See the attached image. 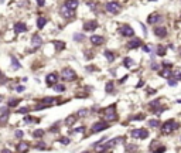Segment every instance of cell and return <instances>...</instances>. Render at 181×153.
Instances as JSON below:
<instances>
[{
    "mask_svg": "<svg viewBox=\"0 0 181 153\" xmlns=\"http://www.w3.org/2000/svg\"><path fill=\"white\" fill-rule=\"evenodd\" d=\"M20 67H21V64L16 60V57H12V68L13 69H18Z\"/></svg>",
    "mask_w": 181,
    "mask_h": 153,
    "instance_id": "29",
    "label": "cell"
},
{
    "mask_svg": "<svg viewBox=\"0 0 181 153\" xmlns=\"http://www.w3.org/2000/svg\"><path fill=\"white\" fill-rule=\"evenodd\" d=\"M106 10L110 13V14H117L120 12V4L117 1H108L106 3Z\"/></svg>",
    "mask_w": 181,
    "mask_h": 153,
    "instance_id": "4",
    "label": "cell"
},
{
    "mask_svg": "<svg viewBox=\"0 0 181 153\" xmlns=\"http://www.w3.org/2000/svg\"><path fill=\"white\" fill-rule=\"evenodd\" d=\"M125 150H126V152H133V150H137V146H136V145H127V146H125Z\"/></svg>",
    "mask_w": 181,
    "mask_h": 153,
    "instance_id": "33",
    "label": "cell"
},
{
    "mask_svg": "<svg viewBox=\"0 0 181 153\" xmlns=\"http://www.w3.org/2000/svg\"><path fill=\"white\" fill-rule=\"evenodd\" d=\"M103 118H105V120H115L117 118L113 105L109 106V108H106V109H103Z\"/></svg>",
    "mask_w": 181,
    "mask_h": 153,
    "instance_id": "2",
    "label": "cell"
},
{
    "mask_svg": "<svg viewBox=\"0 0 181 153\" xmlns=\"http://www.w3.org/2000/svg\"><path fill=\"white\" fill-rule=\"evenodd\" d=\"M33 136H34V137H37V139H38V137H43V136H44V131H43V129L34 131V132H33Z\"/></svg>",
    "mask_w": 181,
    "mask_h": 153,
    "instance_id": "31",
    "label": "cell"
},
{
    "mask_svg": "<svg viewBox=\"0 0 181 153\" xmlns=\"http://www.w3.org/2000/svg\"><path fill=\"white\" fill-rule=\"evenodd\" d=\"M156 152H165V148H164V146H161V148H157V149H156Z\"/></svg>",
    "mask_w": 181,
    "mask_h": 153,
    "instance_id": "52",
    "label": "cell"
},
{
    "mask_svg": "<svg viewBox=\"0 0 181 153\" xmlns=\"http://www.w3.org/2000/svg\"><path fill=\"white\" fill-rule=\"evenodd\" d=\"M143 51H144V52H150V51H151V48H150L148 46H143Z\"/></svg>",
    "mask_w": 181,
    "mask_h": 153,
    "instance_id": "49",
    "label": "cell"
},
{
    "mask_svg": "<svg viewBox=\"0 0 181 153\" xmlns=\"http://www.w3.org/2000/svg\"><path fill=\"white\" fill-rule=\"evenodd\" d=\"M55 101H57V99H55V98H44V99H43V103H44V105H47V106H48V105H52V103H55Z\"/></svg>",
    "mask_w": 181,
    "mask_h": 153,
    "instance_id": "30",
    "label": "cell"
},
{
    "mask_svg": "<svg viewBox=\"0 0 181 153\" xmlns=\"http://www.w3.org/2000/svg\"><path fill=\"white\" fill-rule=\"evenodd\" d=\"M157 149V142H151V145H150V150H156Z\"/></svg>",
    "mask_w": 181,
    "mask_h": 153,
    "instance_id": "43",
    "label": "cell"
},
{
    "mask_svg": "<svg viewBox=\"0 0 181 153\" xmlns=\"http://www.w3.org/2000/svg\"><path fill=\"white\" fill-rule=\"evenodd\" d=\"M17 152H27L28 150V143H26V142H21V143H18L17 145Z\"/></svg>",
    "mask_w": 181,
    "mask_h": 153,
    "instance_id": "19",
    "label": "cell"
},
{
    "mask_svg": "<svg viewBox=\"0 0 181 153\" xmlns=\"http://www.w3.org/2000/svg\"><path fill=\"white\" fill-rule=\"evenodd\" d=\"M119 33H120V35H123V37H133L134 30H133L129 24H125V26H122V27L119 29Z\"/></svg>",
    "mask_w": 181,
    "mask_h": 153,
    "instance_id": "6",
    "label": "cell"
},
{
    "mask_svg": "<svg viewBox=\"0 0 181 153\" xmlns=\"http://www.w3.org/2000/svg\"><path fill=\"white\" fill-rule=\"evenodd\" d=\"M54 46H55L57 51H61L65 48V43L64 41H54Z\"/></svg>",
    "mask_w": 181,
    "mask_h": 153,
    "instance_id": "26",
    "label": "cell"
},
{
    "mask_svg": "<svg viewBox=\"0 0 181 153\" xmlns=\"http://www.w3.org/2000/svg\"><path fill=\"white\" fill-rule=\"evenodd\" d=\"M105 57H106V60H108V61H110V63H112V61L115 60V52H112L110 50H106V51H105Z\"/></svg>",
    "mask_w": 181,
    "mask_h": 153,
    "instance_id": "24",
    "label": "cell"
},
{
    "mask_svg": "<svg viewBox=\"0 0 181 153\" xmlns=\"http://www.w3.org/2000/svg\"><path fill=\"white\" fill-rule=\"evenodd\" d=\"M74 40H75V41H83V40H85V35H83V34H74Z\"/></svg>",
    "mask_w": 181,
    "mask_h": 153,
    "instance_id": "34",
    "label": "cell"
},
{
    "mask_svg": "<svg viewBox=\"0 0 181 153\" xmlns=\"http://www.w3.org/2000/svg\"><path fill=\"white\" fill-rule=\"evenodd\" d=\"M18 99H10V102H9V106H16V105H18Z\"/></svg>",
    "mask_w": 181,
    "mask_h": 153,
    "instance_id": "40",
    "label": "cell"
},
{
    "mask_svg": "<svg viewBox=\"0 0 181 153\" xmlns=\"http://www.w3.org/2000/svg\"><path fill=\"white\" fill-rule=\"evenodd\" d=\"M91 43L94 44V46H100V44H103V41H105V38L102 37V35H91Z\"/></svg>",
    "mask_w": 181,
    "mask_h": 153,
    "instance_id": "13",
    "label": "cell"
},
{
    "mask_svg": "<svg viewBox=\"0 0 181 153\" xmlns=\"http://www.w3.org/2000/svg\"><path fill=\"white\" fill-rule=\"evenodd\" d=\"M140 46H142V40H140V38H133V40H130V41L127 43V48H130V50L139 48Z\"/></svg>",
    "mask_w": 181,
    "mask_h": 153,
    "instance_id": "11",
    "label": "cell"
},
{
    "mask_svg": "<svg viewBox=\"0 0 181 153\" xmlns=\"http://www.w3.org/2000/svg\"><path fill=\"white\" fill-rule=\"evenodd\" d=\"M132 136L133 137H139V139H146L148 136V132L146 129H133Z\"/></svg>",
    "mask_w": 181,
    "mask_h": 153,
    "instance_id": "8",
    "label": "cell"
},
{
    "mask_svg": "<svg viewBox=\"0 0 181 153\" xmlns=\"http://www.w3.org/2000/svg\"><path fill=\"white\" fill-rule=\"evenodd\" d=\"M161 20V16L159 14V13H153V14H150L147 17V23L148 24H154V23H157V21H160Z\"/></svg>",
    "mask_w": 181,
    "mask_h": 153,
    "instance_id": "14",
    "label": "cell"
},
{
    "mask_svg": "<svg viewBox=\"0 0 181 153\" xmlns=\"http://www.w3.org/2000/svg\"><path fill=\"white\" fill-rule=\"evenodd\" d=\"M83 131H85V128L81 126V128H77V129L74 131V133H79V132H83Z\"/></svg>",
    "mask_w": 181,
    "mask_h": 153,
    "instance_id": "46",
    "label": "cell"
},
{
    "mask_svg": "<svg viewBox=\"0 0 181 153\" xmlns=\"http://www.w3.org/2000/svg\"><path fill=\"white\" fill-rule=\"evenodd\" d=\"M156 54H157L159 57H164V55H165V47H164V46L159 44V46H157V48H156Z\"/></svg>",
    "mask_w": 181,
    "mask_h": 153,
    "instance_id": "21",
    "label": "cell"
},
{
    "mask_svg": "<svg viewBox=\"0 0 181 153\" xmlns=\"http://www.w3.org/2000/svg\"><path fill=\"white\" fill-rule=\"evenodd\" d=\"M0 102H1V97H0Z\"/></svg>",
    "mask_w": 181,
    "mask_h": 153,
    "instance_id": "54",
    "label": "cell"
},
{
    "mask_svg": "<svg viewBox=\"0 0 181 153\" xmlns=\"http://www.w3.org/2000/svg\"><path fill=\"white\" fill-rule=\"evenodd\" d=\"M163 67H164V68H171V67H173V64H171V63H167V61H165V63H163Z\"/></svg>",
    "mask_w": 181,
    "mask_h": 153,
    "instance_id": "47",
    "label": "cell"
},
{
    "mask_svg": "<svg viewBox=\"0 0 181 153\" xmlns=\"http://www.w3.org/2000/svg\"><path fill=\"white\" fill-rule=\"evenodd\" d=\"M9 114H10V112H9V109H6V108L0 111V123H4V122L7 120V118H9Z\"/></svg>",
    "mask_w": 181,
    "mask_h": 153,
    "instance_id": "18",
    "label": "cell"
},
{
    "mask_svg": "<svg viewBox=\"0 0 181 153\" xmlns=\"http://www.w3.org/2000/svg\"><path fill=\"white\" fill-rule=\"evenodd\" d=\"M168 85H170V86H176V85H177V80H174L173 77H170V80H168Z\"/></svg>",
    "mask_w": 181,
    "mask_h": 153,
    "instance_id": "36",
    "label": "cell"
},
{
    "mask_svg": "<svg viewBox=\"0 0 181 153\" xmlns=\"http://www.w3.org/2000/svg\"><path fill=\"white\" fill-rule=\"evenodd\" d=\"M154 34L157 37H160V38H164L165 35H167V29L165 27H156L154 29Z\"/></svg>",
    "mask_w": 181,
    "mask_h": 153,
    "instance_id": "15",
    "label": "cell"
},
{
    "mask_svg": "<svg viewBox=\"0 0 181 153\" xmlns=\"http://www.w3.org/2000/svg\"><path fill=\"white\" fill-rule=\"evenodd\" d=\"M45 82H47V85H49V86H52L54 84H57V82H58V74H57V72H51V74H48L47 78H45Z\"/></svg>",
    "mask_w": 181,
    "mask_h": 153,
    "instance_id": "10",
    "label": "cell"
},
{
    "mask_svg": "<svg viewBox=\"0 0 181 153\" xmlns=\"http://www.w3.org/2000/svg\"><path fill=\"white\" fill-rule=\"evenodd\" d=\"M35 148H37V149H45V143H38Z\"/></svg>",
    "mask_w": 181,
    "mask_h": 153,
    "instance_id": "48",
    "label": "cell"
},
{
    "mask_svg": "<svg viewBox=\"0 0 181 153\" xmlns=\"http://www.w3.org/2000/svg\"><path fill=\"white\" fill-rule=\"evenodd\" d=\"M28 111H30V109H28L27 106H24V108H20V109H18V114H27Z\"/></svg>",
    "mask_w": 181,
    "mask_h": 153,
    "instance_id": "41",
    "label": "cell"
},
{
    "mask_svg": "<svg viewBox=\"0 0 181 153\" xmlns=\"http://www.w3.org/2000/svg\"><path fill=\"white\" fill-rule=\"evenodd\" d=\"M1 1H4V0H0V3H1Z\"/></svg>",
    "mask_w": 181,
    "mask_h": 153,
    "instance_id": "53",
    "label": "cell"
},
{
    "mask_svg": "<svg viewBox=\"0 0 181 153\" xmlns=\"http://www.w3.org/2000/svg\"><path fill=\"white\" fill-rule=\"evenodd\" d=\"M151 69H159V64H156V63H151Z\"/></svg>",
    "mask_w": 181,
    "mask_h": 153,
    "instance_id": "50",
    "label": "cell"
},
{
    "mask_svg": "<svg viewBox=\"0 0 181 153\" xmlns=\"http://www.w3.org/2000/svg\"><path fill=\"white\" fill-rule=\"evenodd\" d=\"M163 78H170L173 74H171V68H164V69H161L160 72H159Z\"/></svg>",
    "mask_w": 181,
    "mask_h": 153,
    "instance_id": "20",
    "label": "cell"
},
{
    "mask_svg": "<svg viewBox=\"0 0 181 153\" xmlns=\"http://www.w3.org/2000/svg\"><path fill=\"white\" fill-rule=\"evenodd\" d=\"M160 105V101L159 99H154V101H151L148 103V108H156V106H159Z\"/></svg>",
    "mask_w": 181,
    "mask_h": 153,
    "instance_id": "35",
    "label": "cell"
},
{
    "mask_svg": "<svg viewBox=\"0 0 181 153\" xmlns=\"http://www.w3.org/2000/svg\"><path fill=\"white\" fill-rule=\"evenodd\" d=\"M61 77L65 81H74L77 78V74H75V71L72 68H64L62 72H61Z\"/></svg>",
    "mask_w": 181,
    "mask_h": 153,
    "instance_id": "3",
    "label": "cell"
},
{
    "mask_svg": "<svg viewBox=\"0 0 181 153\" xmlns=\"http://www.w3.org/2000/svg\"><path fill=\"white\" fill-rule=\"evenodd\" d=\"M108 128H109V123H106V122H95L92 125V128H91V132L96 133V132H100V131L108 129Z\"/></svg>",
    "mask_w": 181,
    "mask_h": 153,
    "instance_id": "5",
    "label": "cell"
},
{
    "mask_svg": "<svg viewBox=\"0 0 181 153\" xmlns=\"http://www.w3.org/2000/svg\"><path fill=\"white\" fill-rule=\"evenodd\" d=\"M14 136H16L17 139H21V137L24 136V133H23V131H16V132H14Z\"/></svg>",
    "mask_w": 181,
    "mask_h": 153,
    "instance_id": "38",
    "label": "cell"
},
{
    "mask_svg": "<svg viewBox=\"0 0 181 153\" xmlns=\"http://www.w3.org/2000/svg\"><path fill=\"white\" fill-rule=\"evenodd\" d=\"M14 31H16V33H24V31H27V26H26L24 23L18 21V23L14 24Z\"/></svg>",
    "mask_w": 181,
    "mask_h": 153,
    "instance_id": "16",
    "label": "cell"
},
{
    "mask_svg": "<svg viewBox=\"0 0 181 153\" xmlns=\"http://www.w3.org/2000/svg\"><path fill=\"white\" fill-rule=\"evenodd\" d=\"M60 142H61L62 145H68L71 140H69V137H61V139H60Z\"/></svg>",
    "mask_w": 181,
    "mask_h": 153,
    "instance_id": "39",
    "label": "cell"
},
{
    "mask_svg": "<svg viewBox=\"0 0 181 153\" xmlns=\"http://www.w3.org/2000/svg\"><path fill=\"white\" fill-rule=\"evenodd\" d=\"M96 29H98V21L96 20L85 21V24H83V30L85 31H95Z\"/></svg>",
    "mask_w": 181,
    "mask_h": 153,
    "instance_id": "7",
    "label": "cell"
},
{
    "mask_svg": "<svg viewBox=\"0 0 181 153\" xmlns=\"http://www.w3.org/2000/svg\"><path fill=\"white\" fill-rule=\"evenodd\" d=\"M24 122H26V123H30V122H38V119H33L31 116H26V118H24Z\"/></svg>",
    "mask_w": 181,
    "mask_h": 153,
    "instance_id": "37",
    "label": "cell"
},
{
    "mask_svg": "<svg viewBox=\"0 0 181 153\" xmlns=\"http://www.w3.org/2000/svg\"><path fill=\"white\" fill-rule=\"evenodd\" d=\"M75 120H77V115H69V116L65 119V125L66 126H71V125L75 123Z\"/></svg>",
    "mask_w": 181,
    "mask_h": 153,
    "instance_id": "23",
    "label": "cell"
},
{
    "mask_svg": "<svg viewBox=\"0 0 181 153\" xmlns=\"http://www.w3.org/2000/svg\"><path fill=\"white\" fill-rule=\"evenodd\" d=\"M52 86H54L55 92H64L65 91V85H62V84H54Z\"/></svg>",
    "mask_w": 181,
    "mask_h": 153,
    "instance_id": "27",
    "label": "cell"
},
{
    "mask_svg": "<svg viewBox=\"0 0 181 153\" xmlns=\"http://www.w3.org/2000/svg\"><path fill=\"white\" fill-rule=\"evenodd\" d=\"M150 1H154V0H150Z\"/></svg>",
    "mask_w": 181,
    "mask_h": 153,
    "instance_id": "55",
    "label": "cell"
},
{
    "mask_svg": "<svg viewBox=\"0 0 181 153\" xmlns=\"http://www.w3.org/2000/svg\"><path fill=\"white\" fill-rule=\"evenodd\" d=\"M159 123H160V122H159L157 119H150V120H148V125H150L151 128H157Z\"/></svg>",
    "mask_w": 181,
    "mask_h": 153,
    "instance_id": "32",
    "label": "cell"
},
{
    "mask_svg": "<svg viewBox=\"0 0 181 153\" xmlns=\"http://www.w3.org/2000/svg\"><path fill=\"white\" fill-rule=\"evenodd\" d=\"M16 91H17V92H23V91H24V86H23V85H17Z\"/></svg>",
    "mask_w": 181,
    "mask_h": 153,
    "instance_id": "45",
    "label": "cell"
},
{
    "mask_svg": "<svg viewBox=\"0 0 181 153\" xmlns=\"http://www.w3.org/2000/svg\"><path fill=\"white\" fill-rule=\"evenodd\" d=\"M64 6L68 7V9H71V10H75L78 7V0H65Z\"/></svg>",
    "mask_w": 181,
    "mask_h": 153,
    "instance_id": "17",
    "label": "cell"
},
{
    "mask_svg": "<svg viewBox=\"0 0 181 153\" xmlns=\"http://www.w3.org/2000/svg\"><path fill=\"white\" fill-rule=\"evenodd\" d=\"M105 88H106V92H108V94H112V92L115 91V84H113V81H109Z\"/></svg>",
    "mask_w": 181,
    "mask_h": 153,
    "instance_id": "25",
    "label": "cell"
},
{
    "mask_svg": "<svg viewBox=\"0 0 181 153\" xmlns=\"http://www.w3.org/2000/svg\"><path fill=\"white\" fill-rule=\"evenodd\" d=\"M61 16L64 17V18H72V17L75 16V10H71V9H68L65 6H62L61 7Z\"/></svg>",
    "mask_w": 181,
    "mask_h": 153,
    "instance_id": "9",
    "label": "cell"
},
{
    "mask_svg": "<svg viewBox=\"0 0 181 153\" xmlns=\"http://www.w3.org/2000/svg\"><path fill=\"white\" fill-rule=\"evenodd\" d=\"M174 80H177V81H181V72H176L174 75H171Z\"/></svg>",
    "mask_w": 181,
    "mask_h": 153,
    "instance_id": "42",
    "label": "cell"
},
{
    "mask_svg": "<svg viewBox=\"0 0 181 153\" xmlns=\"http://www.w3.org/2000/svg\"><path fill=\"white\" fill-rule=\"evenodd\" d=\"M177 128H178V123H177L174 119H170V120H167V122L163 123V126H161V133H163V135H170V133L174 132Z\"/></svg>",
    "mask_w": 181,
    "mask_h": 153,
    "instance_id": "1",
    "label": "cell"
},
{
    "mask_svg": "<svg viewBox=\"0 0 181 153\" xmlns=\"http://www.w3.org/2000/svg\"><path fill=\"white\" fill-rule=\"evenodd\" d=\"M123 65L126 68H132L133 67V60L132 58H129V57H126L125 60H123Z\"/></svg>",
    "mask_w": 181,
    "mask_h": 153,
    "instance_id": "28",
    "label": "cell"
},
{
    "mask_svg": "<svg viewBox=\"0 0 181 153\" xmlns=\"http://www.w3.org/2000/svg\"><path fill=\"white\" fill-rule=\"evenodd\" d=\"M45 24H47V18L45 17H38L37 18V27L38 29H43Z\"/></svg>",
    "mask_w": 181,
    "mask_h": 153,
    "instance_id": "22",
    "label": "cell"
},
{
    "mask_svg": "<svg viewBox=\"0 0 181 153\" xmlns=\"http://www.w3.org/2000/svg\"><path fill=\"white\" fill-rule=\"evenodd\" d=\"M85 115H86V109H81V111L78 112L77 116H85Z\"/></svg>",
    "mask_w": 181,
    "mask_h": 153,
    "instance_id": "44",
    "label": "cell"
},
{
    "mask_svg": "<svg viewBox=\"0 0 181 153\" xmlns=\"http://www.w3.org/2000/svg\"><path fill=\"white\" fill-rule=\"evenodd\" d=\"M31 44H33L34 48H38L43 44V38L40 37V34H34L33 37H31Z\"/></svg>",
    "mask_w": 181,
    "mask_h": 153,
    "instance_id": "12",
    "label": "cell"
},
{
    "mask_svg": "<svg viewBox=\"0 0 181 153\" xmlns=\"http://www.w3.org/2000/svg\"><path fill=\"white\" fill-rule=\"evenodd\" d=\"M180 52H181V50H180Z\"/></svg>",
    "mask_w": 181,
    "mask_h": 153,
    "instance_id": "56",
    "label": "cell"
},
{
    "mask_svg": "<svg viewBox=\"0 0 181 153\" xmlns=\"http://www.w3.org/2000/svg\"><path fill=\"white\" fill-rule=\"evenodd\" d=\"M37 4H38V6H44V4H45V0H37Z\"/></svg>",
    "mask_w": 181,
    "mask_h": 153,
    "instance_id": "51",
    "label": "cell"
}]
</instances>
